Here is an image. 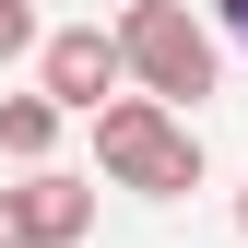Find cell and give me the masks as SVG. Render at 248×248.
I'll list each match as a JSON object with an SVG mask.
<instances>
[{
	"instance_id": "5",
	"label": "cell",
	"mask_w": 248,
	"mask_h": 248,
	"mask_svg": "<svg viewBox=\"0 0 248 248\" xmlns=\"http://www.w3.org/2000/svg\"><path fill=\"white\" fill-rule=\"evenodd\" d=\"M47 142H59L47 95H0V154H12V166H47Z\"/></svg>"
},
{
	"instance_id": "1",
	"label": "cell",
	"mask_w": 248,
	"mask_h": 248,
	"mask_svg": "<svg viewBox=\"0 0 248 248\" xmlns=\"http://www.w3.org/2000/svg\"><path fill=\"white\" fill-rule=\"evenodd\" d=\"M107 36H118V71H130L154 107H201L213 95V24L189 0H130Z\"/></svg>"
},
{
	"instance_id": "6",
	"label": "cell",
	"mask_w": 248,
	"mask_h": 248,
	"mask_svg": "<svg viewBox=\"0 0 248 248\" xmlns=\"http://www.w3.org/2000/svg\"><path fill=\"white\" fill-rule=\"evenodd\" d=\"M36 47V0H0V59H24Z\"/></svg>"
},
{
	"instance_id": "9",
	"label": "cell",
	"mask_w": 248,
	"mask_h": 248,
	"mask_svg": "<svg viewBox=\"0 0 248 248\" xmlns=\"http://www.w3.org/2000/svg\"><path fill=\"white\" fill-rule=\"evenodd\" d=\"M236 213H248V189H236Z\"/></svg>"
},
{
	"instance_id": "8",
	"label": "cell",
	"mask_w": 248,
	"mask_h": 248,
	"mask_svg": "<svg viewBox=\"0 0 248 248\" xmlns=\"http://www.w3.org/2000/svg\"><path fill=\"white\" fill-rule=\"evenodd\" d=\"M0 248H24V213H12V189H0Z\"/></svg>"
},
{
	"instance_id": "3",
	"label": "cell",
	"mask_w": 248,
	"mask_h": 248,
	"mask_svg": "<svg viewBox=\"0 0 248 248\" xmlns=\"http://www.w3.org/2000/svg\"><path fill=\"white\" fill-rule=\"evenodd\" d=\"M118 36L107 24H59V36H36V95L59 107V118H95V107H118Z\"/></svg>"
},
{
	"instance_id": "7",
	"label": "cell",
	"mask_w": 248,
	"mask_h": 248,
	"mask_svg": "<svg viewBox=\"0 0 248 248\" xmlns=\"http://www.w3.org/2000/svg\"><path fill=\"white\" fill-rule=\"evenodd\" d=\"M213 24H225V36H236V47H248V0H213Z\"/></svg>"
},
{
	"instance_id": "2",
	"label": "cell",
	"mask_w": 248,
	"mask_h": 248,
	"mask_svg": "<svg viewBox=\"0 0 248 248\" xmlns=\"http://www.w3.org/2000/svg\"><path fill=\"white\" fill-rule=\"evenodd\" d=\"M95 166L118 177V189H201V130L177 107H154V95H118V107H95Z\"/></svg>"
},
{
	"instance_id": "4",
	"label": "cell",
	"mask_w": 248,
	"mask_h": 248,
	"mask_svg": "<svg viewBox=\"0 0 248 248\" xmlns=\"http://www.w3.org/2000/svg\"><path fill=\"white\" fill-rule=\"evenodd\" d=\"M12 213H24V248H83V236H95V189H83V177H59V166L24 177Z\"/></svg>"
}]
</instances>
